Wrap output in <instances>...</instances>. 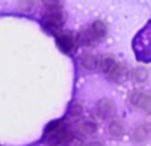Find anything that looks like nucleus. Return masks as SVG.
Listing matches in <instances>:
<instances>
[{"label":"nucleus","mask_w":151,"mask_h":146,"mask_svg":"<svg viewBox=\"0 0 151 146\" xmlns=\"http://www.w3.org/2000/svg\"><path fill=\"white\" fill-rule=\"evenodd\" d=\"M43 5H45V14L42 16V27L45 28V31L52 34L61 33L64 18L59 0H43Z\"/></svg>","instance_id":"obj_1"},{"label":"nucleus","mask_w":151,"mask_h":146,"mask_svg":"<svg viewBox=\"0 0 151 146\" xmlns=\"http://www.w3.org/2000/svg\"><path fill=\"white\" fill-rule=\"evenodd\" d=\"M132 47L138 62H151V19L142 27L141 31L136 33V36L132 40Z\"/></svg>","instance_id":"obj_2"},{"label":"nucleus","mask_w":151,"mask_h":146,"mask_svg":"<svg viewBox=\"0 0 151 146\" xmlns=\"http://www.w3.org/2000/svg\"><path fill=\"white\" fill-rule=\"evenodd\" d=\"M73 134L65 125L64 120H56V121L49 122L43 134V140L49 146H65Z\"/></svg>","instance_id":"obj_3"},{"label":"nucleus","mask_w":151,"mask_h":146,"mask_svg":"<svg viewBox=\"0 0 151 146\" xmlns=\"http://www.w3.org/2000/svg\"><path fill=\"white\" fill-rule=\"evenodd\" d=\"M107 33V27L104 25V22L101 21H95L92 25H89L88 28L82 30L77 36V41L82 46H91L93 43H96L98 40H101Z\"/></svg>","instance_id":"obj_4"},{"label":"nucleus","mask_w":151,"mask_h":146,"mask_svg":"<svg viewBox=\"0 0 151 146\" xmlns=\"http://www.w3.org/2000/svg\"><path fill=\"white\" fill-rule=\"evenodd\" d=\"M98 66L102 69V72L104 74H107V75H110V77H116V75H119V72H120V69H122V65H120V62L114 58V56H101L99 59H98Z\"/></svg>","instance_id":"obj_5"},{"label":"nucleus","mask_w":151,"mask_h":146,"mask_svg":"<svg viewBox=\"0 0 151 146\" xmlns=\"http://www.w3.org/2000/svg\"><path fill=\"white\" fill-rule=\"evenodd\" d=\"M56 44L65 55H73L76 50V40L67 33L56 34Z\"/></svg>","instance_id":"obj_6"},{"label":"nucleus","mask_w":151,"mask_h":146,"mask_svg":"<svg viewBox=\"0 0 151 146\" xmlns=\"http://www.w3.org/2000/svg\"><path fill=\"white\" fill-rule=\"evenodd\" d=\"M130 102H132L135 106L142 108L147 114L151 115V96H150V95L136 92V93H133V95L130 96Z\"/></svg>","instance_id":"obj_7"},{"label":"nucleus","mask_w":151,"mask_h":146,"mask_svg":"<svg viewBox=\"0 0 151 146\" xmlns=\"http://www.w3.org/2000/svg\"><path fill=\"white\" fill-rule=\"evenodd\" d=\"M96 111H98V115H99L101 118H110V117L114 114V105H113L110 100L104 99V100H101V102L98 103Z\"/></svg>","instance_id":"obj_8"},{"label":"nucleus","mask_w":151,"mask_h":146,"mask_svg":"<svg viewBox=\"0 0 151 146\" xmlns=\"http://www.w3.org/2000/svg\"><path fill=\"white\" fill-rule=\"evenodd\" d=\"M148 136H150V127L145 125V124L138 125L135 128V131H133V140L138 142V143L139 142H145L148 139Z\"/></svg>","instance_id":"obj_9"},{"label":"nucleus","mask_w":151,"mask_h":146,"mask_svg":"<svg viewBox=\"0 0 151 146\" xmlns=\"http://www.w3.org/2000/svg\"><path fill=\"white\" fill-rule=\"evenodd\" d=\"M108 133L113 137H122L124 134V127H123V124L120 121H116L114 120V121H111L108 124Z\"/></svg>","instance_id":"obj_10"},{"label":"nucleus","mask_w":151,"mask_h":146,"mask_svg":"<svg viewBox=\"0 0 151 146\" xmlns=\"http://www.w3.org/2000/svg\"><path fill=\"white\" fill-rule=\"evenodd\" d=\"M79 131L83 136H91V134H93L96 131V124L93 121H91V120H86V121L79 124Z\"/></svg>","instance_id":"obj_11"},{"label":"nucleus","mask_w":151,"mask_h":146,"mask_svg":"<svg viewBox=\"0 0 151 146\" xmlns=\"http://www.w3.org/2000/svg\"><path fill=\"white\" fill-rule=\"evenodd\" d=\"M82 65L85 66V68H95L96 65H98V58H95V56H92V55H86L83 59H82Z\"/></svg>","instance_id":"obj_12"},{"label":"nucleus","mask_w":151,"mask_h":146,"mask_svg":"<svg viewBox=\"0 0 151 146\" xmlns=\"http://www.w3.org/2000/svg\"><path fill=\"white\" fill-rule=\"evenodd\" d=\"M82 111H83V108L80 105H73L71 109H70V114L73 117H79V115H82Z\"/></svg>","instance_id":"obj_13"},{"label":"nucleus","mask_w":151,"mask_h":146,"mask_svg":"<svg viewBox=\"0 0 151 146\" xmlns=\"http://www.w3.org/2000/svg\"><path fill=\"white\" fill-rule=\"evenodd\" d=\"M89 146H104L101 142H92V143H89Z\"/></svg>","instance_id":"obj_14"}]
</instances>
